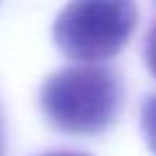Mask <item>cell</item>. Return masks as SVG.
Returning <instances> with one entry per match:
<instances>
[{
	"label": "cell",
	"instance_id": "277c9868",
	"mask_svg": "<svg viewBox=\"0 0 156 156\" xmlns=\"http://www.w3.org/2000/svg\"><path fill=\"white\" fill-rule=\"evenodd\" d=\"M144 61H146V68L156 76V22L151 24L146 41H144Z\"/></svg>",
	"mask_w": 156,
	"mask_h": 156
},
{
	"label": "cell",
	"instance_id": "7a4b0ae2",
	"mask_svg": "<svg viewBox=\"0 0 156 156\" xmlns=\"http://www.w3.org/2000/svg\"><path fill=\"white\" fill-rule=\"evenodd\" d=\"M136 27V7L132 2L83 0L68 2L51 29L54 44L73 61L95 66L122 51Z\"/></svg>",
	"mask_w": 156,
	"mask_h": 156
},
{
	"label": "cell",
	"instance_id": "5b68a950",
	"mask_svg": "<svg viewBox=\"0 0 156 156\" xmlns=\"http://www.w3.org/2000/svg\"><path fill=\"white\" fill-rule=\"evenodd\" d=\"M41 156H88V154H80V151H46Z\"/></svg>",
	"mask_w": 156,
	"mask_h": 156
},
{
	"label": "cell",
	"instance_id": "3957f363",
	"mask_svg": "<svg viewBox=\"0 0 156 156\" xmlns=\"http://www.w3.org/2000/svg\"><path fill=\"white\" fill-rule=\"evenodd\" d=\"M141 132H144L146 146L156 156V95H149L141 105Z\"/></svg>",
	"mask_w": 156,
	"mask_h": 156
},
{
	"label": "cell",
	"instance_id": "6da1fadb",
	"mask_svg": "<svg viewBox=\"0 0 156 156\" xmlns=\"http://www.w3.org/2000/svg\"><path fill=\"white\" fill-rule=\"evenodd\" d=\"M44 117L66 134L105 132L122 105V85L105 66H68L51 73L39 90Z\"/></svg>",
	"mask_w": 156,
	"mask_h": 156
}]
</instances>
